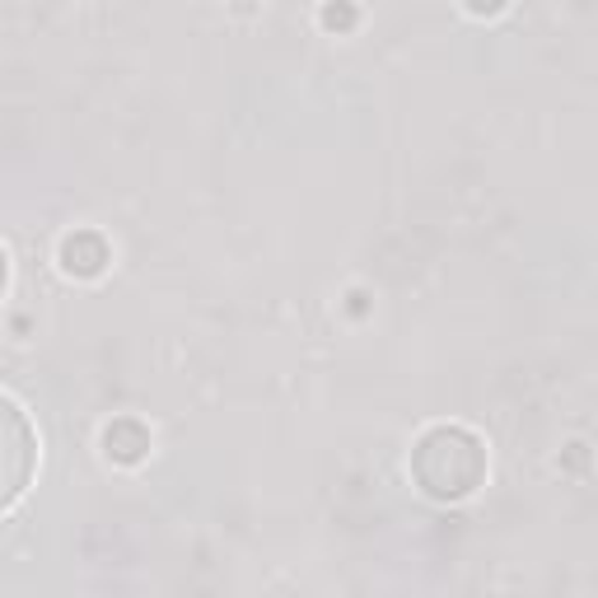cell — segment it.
<instances>
[{
  "label": "cell",
  "mask_w": 598,
  "mask_h": 598,
  "mask_svg": "<svg viewBox=\"0 0 598 598\" xmlns=\"http://www.w3.org/2000/svg\"><path fill=\"white\" fill-rule=\"evenodd\" d=\"M28 421L24 412L10 402V505L24 496V482H28V468H24V453H28Z\"/></svg>",
  "instance_id": "1"
}]
</instances>
